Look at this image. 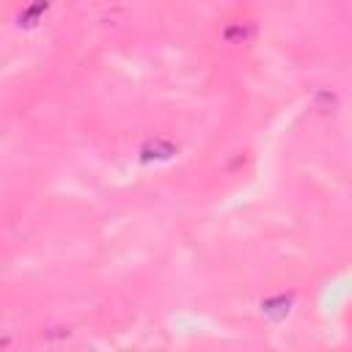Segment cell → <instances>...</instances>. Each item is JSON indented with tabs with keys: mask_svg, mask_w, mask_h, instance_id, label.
<instances>
[{
	"mask_svg": "<svg viewBox=\"0 0 352 352\" xmlns=\"http://www.w3.org/2000/svg\"><path fill=\"white\" fill-rule=\"evenodd\" d=\"M253 33H256V28H253L250 22H236V25H231V28L223 30V38H226L228 44H242V41L253 38Z\"/></svg>",
	"mask_w": 352,
	"mask_h": 352,
	"instance_id": "1",
	"label": "cell"
}]
</instances>
